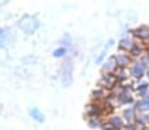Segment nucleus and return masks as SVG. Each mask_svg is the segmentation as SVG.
I'll list each match as a JSON object with an SVG mask.
<instances>
[{
	"mask_svg": "<svg viewBox=\"0 0 149 130\" xmlns=\"http://www.w3.org/2000/svg\"><path fill=\"white\" fill-rule=\"evenodd\" d=\"M17 26H19L26 36H32L37 32V29L40 28V21L36 16H29L25 14L17 21Z\"/></svg>",
	"mask_w": 149,
	"mask_h": 130,
	"instance_id": "1",
	"label": "nucleus"
},
{
	"mask_svg": "<svg viewBox=\"0 0 149 130\" xmlns=\"http://www.w3.org/2000/svg\"><path fill=\"white\" fill-rule=\"evenodd\" d=\"M74 66L70 57H65V62L61 66V83L65 88H69L73 84Z\"/></svg>",
	"mask_w": 149,
	"mask_h": 130,
	"instance_id": "2",
	"label": "nucleus"
},
{
	"mask_svg": "<svg viewBox=\"0 0 149 130\" xmlns=\"http://www.w3.org/2000/svg\"><path fill=\"white\" fill-rule=\"evenodd\" d=\"M115 58V62L118 67L121 68H128V66L132 65V57H131L128 53H121V51H118V53L113 55Z\"/></svg>",
	"mask_w": 149,
	"mask_h": 130,
	"instance_id": "3",
	"label": "nucleus"
},
{
	"mask_svg": "<svg viewBox=\"0 0 149 130\" xmlns=\"http://www.w3.org/2000/svg\"><path fill=\"white\" fill-rule=\"evenodd\" d=\"M136 41L130 36H124L118 43V50L121 53H130V50L133 47Z\"/></svg>",
	"mask_w": 149,
	"mask_h": 130,
	"instance_id": "4",
	"label": "nucleus"
},
{
	"mask_svg": "<svg viewBox=\"0 0 149 130\" xmlns=\"http://www.w3.org/2000/svg\"><path fill=\"white\" fill-rule=\"evenodd\" d=\"M106 121H107L108 126L113 130H121L124 127V125H125V121H124L123 117L119 116V114H112V116H110Z\"/></svg>",
	"mask_w": 149,
	"mask_h": 130,
	"instance_id": "5",
	"label": "nucleus"
},
{
	"mask_svg": "<svg viewBox=\"0 0 149 130\" xmlns=\"http://www.w3.org/2000/svg\"><path fill=\"white\" fill-rule=\"evenodd\" d=\"M124 89V88H123ZM116 104L119 105H130V104H135V99H133L132 94H131L130 91H125L124 89L120 95L118 96L116 99Z\"/></svg>",
	"mask_w": 149,
	"mask_h": 130,
	"instance_id": "6",
	"label": "nucleus"
},
{
	"mask_svg": "<svg viewBox=\"0 0 149 130\" xmlns=\"http://www.w3.org/2000/svg\"><path fill=\"white\" fill-rule=\"evenodd\" d=\"M121 117L125 121V124H132L135 122L136 117H137V113H136V109L133 107H127L123 109V113H121Z\"/></svg>",
	"mask_w": 149,
	"mask_h": 130,
	"instance_id": "7",
	"label": "nucleus"
},
{
	"mask_svg": "<svg viewBox=\"0 0 149 130\" xmlns=\"http://www.w3.org/2000/svg\"><path fill=\"white\" fill-rule=\"evenodd\" d=\"M113 75L116 76V79H118V82L120 84H124L128 80V78H130V71H128V68L116 67L115 71H113Z\"/></svg>",
	"mask_w": 149,
	"mask_h": 130,
	"instance_id": "8",
	"label": "nucleus"
},
{
	"mask_svg": "<svg viewBox=\"0 0 149 130\" xmlns=\"http://www.w3.org/2000/svg\"><path fill=\"white\" fill-rule=\"evenodd\" d=\"M144 51H145V46L143 45V43H139V42H135V45H133V47L130 50V55L132 57V59H136V58H141V55L144 54Z\"/></svg>",
	"mask_w": 149,
	"mask_h": 130,
	"instance_id": "9",
	"label": "nucleus"
},
{
	"mask_svg": "<svg viewBox=\"0 0 149 130\" xmlns=\"http://www.w3.org/2000/svg\"><path fill=\"white\" fill-rule=\"evenodd\" d=\"M116 67H118V66H116L115 58H113V55H112V57H110L108 59H106L103 62V65H102V72H113Z\"/></svg>",
	"mask_w": 149,
	"mask_h": 130,
	"instance_id": "10",
	"label": "nucleus"
},
{
	"mask_svg": "<svg viewBox=\"0 0 149 130\" xmlns=\"http://www.w3.org/2000/svg\"><path fill=\"white\" fill-rule=\"evenodd\" d=\"M133 108L136 109V112H148L149 110V95L144 99L139 100V101H135L133 104Z\"/></svg>",
	"mask_w": 149,
	"mask_h": 130,
	"instance_id": "11",
	"label": "nucleus"
},
{
	"mask_svg": "<svg viewBox=\"0 0 149 130\" xmlns=\"http://www.w3.org/2000/svg\"><path fill=\"white\" fill-rule=\"evenodd\" d=\"M29 116H31L36 122H38V124H42V122L45 121V116H44V113L36 107L29 109Z\"/></svg>",
	"mask_w": 149,
	"mask_h": 130,
	"instance_id": "12",
	"label": "nucleus"
},
{
	"mask_svg": "<svg viewBox=\"0 0 149 130\" xmlns=\"http://www.w3.org/2000/svg\"><path fill=\"white\" fill-rule=\"evenodd\" d=\"M87 125L90 129H102L107 127V121L106 120H98V118H93V120H87Z\"/></svg>",
	"mask_w": 149,
	"mask_h": 130,
	"instance_id": "13",
	"label": "nucleus"
},
{
	"mask_svg": "<svg viewBox=\"0 0 149 130\" xmlns=\"http://www.w3.org/2000/svg\"><path fill=\"white\" fill-rule=\"evenodd\" d=\"M58 43L62 46V47H66L69 50V47H71V46H73V38H71L70 34H65V36H63L61 40L58 41Z\"/></svg>",
	"mask_w": 149,
	"mask_h": 130,
	"instance_id": "14",
	"label": "nucleus"
},
{
	"mask_svg": "<svg viewBox=\"0 0 149 130\" xmlns=\"http://www.w3.org/2000/svg\"><path fill=\"white\" fill-rule=\"evenodd\" d=\"M68 53H69V50L66 47H62V46H59V47H57V49H54L53 50V55L54 58H65V57H68Z\"/></svg>",
	"mask_w": 149,
	"mask_h": 130,
	"instance_id": "15",
	"label": "nucleus"
},
{
	"mask_svg": "<svg viewBox=\"0 0 149 130\" xmlns=\"http://www.w3.org/2000/svg\"><path fill=\"white\" fill-rule=\"evenodd\" d=\"M136 92H137V95L140 97H146L148 96V83H141L140 85H137L136 87Z\"/></svg>",
	"mask_w": 149,
	"mask_h": 130,
	"instance_id": "16",
	"label": "nucleus"
},
{
	"mask_svg": "<svg viewBox=\"0 0 149 130\" xmlns=\"http://www.w3.org/2000/svg\"><path fill=\"white\" fill-rule=\"evenodd\" d=\"M108 50H110V49H108L107 46H104V49L100 51V54H99L98 57H96V59H95V63H96V65H103L104 58H106V55L108 54Z\"/></svg>",
	"mask_w": 149,
	"mask_h": 130,
	"instance_id": "17",
	"label": "nucleus"
},
{
	"mask_svg": "<svg viewBox=\"0 0 149 130\" xmlns=\"http://www.w3.org/2000/svg\"><path fill=\"white\" fill-rule=\"evenodd\" d=\"M7 38H8V33L4 29H0V49H4L7 46Z\"/></svg>",
	"mask_w": 149,
	"mask_h": 130,
	"instance_id": "18",
	"label": "nucleus"
},
{
	"mask_svg": "<svg viewBox=\"0 0 149 130\" xmlns=\"http://www.w3.org/2000/svg\"><path fill=\"white\" fill-rule=\"evenodd\" d=\"M121 130H139V127L135 122H132V124H125Z\"/></svg>",
	"mask_w": 149,
	"mask_h": 130,
	"instance_id": "19",
	"label": "nucleus"
},
{
	"mask_svg": "<svg viewBox=\"0 0 149 130\" xmlns=\"http://www.w3.org/2000/svg\"><path fill=\"white\" fill-rule=\"evenodd\" d=\"M37 61V58L36 57H33V55H28V57H25V58H23V62L24 63H26V62H36Z\"/></svg>",
	"mask_w": 149,
	"mask_h": 130,
	"instance_id": "20",
	"label": "nucleus"
},
{
	"mask_svg": "<svg viewBox=\"0 0 149 130\" xmlns=\"http://www.w3.org/2000/svg\"><path fill=\"white\" fill-rule=\"evenodd\" d=\"M113 45H115V40H113V38H110V40L107 41V45H106V46L110 49V47H112Z\"/></svg>",
	"mask_w": 149,
	"mask_h": 130,
	"instance_id": "21",
	"label": "nucleus"
},
{
	"mask_svg": "<svg viewBox=\"0 0 149 130\" xmlns=\"http://www.w3.org/2000/svg\"><path fill=\"white\" fill-rule=\"evenodd\" d=\"M145 74L148 75V78H149V67H146V71H145Z\"/></svg>",
	"mask_w": 149,
	"mask_h": 130,
	"instance_id": "22",
	"label": "nucleus"
}]
</instances>
